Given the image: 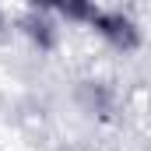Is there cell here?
Instances as JSON below:
<instances>
[{"instance_id":"6da1fadb","label":"cell","mask_w":151,"mask_h":151,"mask_svg":"<svg viewBox=\"0 0 151 151\" xmlns=\"http://www.w3.org/2000/svg\"><path fill=\"white\" fill-rule=\"evenodd\" d=\"M91 28H95V35L106 39L113 49L119 53H134L137 46H141V28H137V21L130 18V14H123V11H99L95 14V21H91Z\"/></svg>"},{"instance_id":"7a4b0ae2","label":"cell","mask_w":151,"mask_h":151,"mask_svg":"<svg viewBox=\"0 0 151 151\" xmlns=\"http://www.w3.org/2000/svg\"><path fill=\"white\" fill-rule=\"evenodd\" d=\"M25 35H28V42L35 46L39 53H49V49L56 46V28H53V21H49L42 11H35V14L25 18Z\"/></svg>"},{"instance_id":"3957f363","label":"cell","mask_w":151,"mask_h":151,"mask_svg":"<svg viewBox=\"0 0 151 151\" xmlns=\"http://www.w3.org/2000/svg\"><path fill=\"white\" fill-rule=\"evenodd\" d=\"M56 14L63 21H70V25H91L95 14H99V7H95V0H60Z\"/></svg>"}]
</instances>
